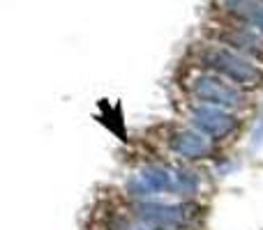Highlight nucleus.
I'll return each instance as SVG.
<instances>
[{"label":"nucleus","mask_w":263,"mask_h":230,"mask_svg":"<svg viewBox=\"0 0 263 230\" xmlns=\"http://www.w3.org/2000/svg\"><path fill=\"white\" fill-rule=\"evenodd\" d=\"M192 58H194L192 67L208 69V72L217 74V76L227 78L229 83L238 86L240 90L256 88L261 83V76H263L261 69L256 67L250 58L236 53V51L229 49V46L208 39V37L192 49Z\"/></svg>","instance_id":"f257e3e1"},{"label":"nucleus","mask_w":263,"mask_h":230,"mask_svg":"<svg viewBox=\"0 0 263 230\" xmlns=\"http://www.w3.org/2000/svg\"><path fill=\"white\" fill-rule=\"evenodd\" d=\"M180 88L187 95L190 104H208V106H219L227 111H238L245 106V92L238 86L229 83L227 78L217 76V74L208 72L201 67L187 69V74L180 78Z\"/></svg>","instance_id":"f03ea898"},{"label":"nucleus","mask_w":263,"mask_h":230,"mask_svg":"<svg viewBox=\"0 0 263 230\" xmlns=\"http://www.w3.org/2000/svg\"><path fill=\"white\" fill-rule=\"evenodd\" d=\"M132 217L139 223L159 230H180L190 226L196 217L194 203H178V205H166V203H155L150 200H134L132 205Z\"/></svg>","instance_id":"7ed1b4c3"},{"label":"nucleus","mask_w":263,"mask_h":230,"mask_svg":"<svg viewBox=\"0 0 263 230\" xmlns=\"http://www.w3.org/2000/svg\"><path fill=\"white\" fill-rule=\"evenodd\" d=\"M185 120L187 124L194 127L196 131H201L215 145L219 140H229L231 136H236L238 127H240V120L233 115V111L219 109V106H208V104H190Z\"/></svg>","instance_id":"20e7f679"},{"label":"nucleus","mask_w":263,"mask_h":230,"mask_svg":"<svg viewBox=\"0 0 263 230\" xmlns=\"http://www.w3.org/2000/svg\"><path fill=\"white\" fill-rule=\"evenodd\" d=\"M171 182L173 168H166L162 163H148V166L139 168V173L127 177L125 191L134 200H150L157 196L171 194Z\"/></svg>","instance_id":"39448f33"},{"label":"nucleus","mask_w":263,"mask_h":230,"mask_svg":"<svg viewBox=\"0 0 263 230\" xmlns=\"http://www.w3.org/2000/svg\"><path fill=\"white\" fill-rule=\"evenodd\" d=\"M166 145L168 152L182 161H205V159H213L217 150L213 140L205 138L201 131H196L190 124L171 129V134L166 136Z\"/></svg>","instance_id":"423d86ee"},{"label":"nucleus","mask_w":263,"mask_h":230,"mask_svg":"<svg viewBox=\"0 0 263 230\" xmlns=\"http://www.w3.org/2000/svg\"><path fill=\"white\" fill-rule=\"evenodd\" d=\"M203 186V180L196 171L192 168H173V182H171V194L178 196V198L187 200L194 198L196 194Z\"/></svg>","instance_id":"0eeeda50"}]
</instances>
